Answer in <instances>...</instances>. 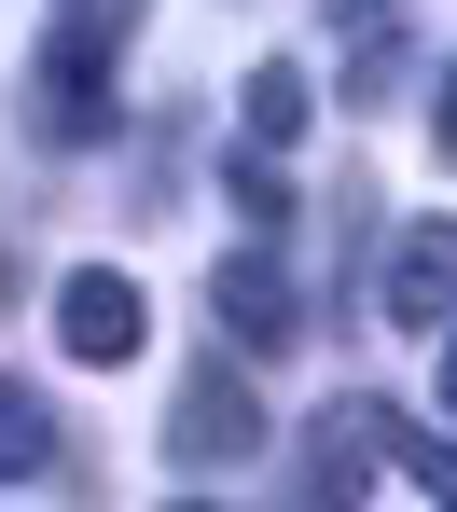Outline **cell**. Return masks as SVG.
<instances>
[{
    "instance_id": "6da1fadb",
    "label": "cell",
    "mask_w": 457,
    "mask_h": 512,
    "mask_svg": "<svg viewBox=\"0 0 457 512\" xmlns=\"http://www.w3.org/2000/svg\"><path fill=\"white\" fill-rule=\"evenodd\" d=\"M236 457H264V402L236 388V360H194L167 402V471H236Z\"/></svg>"
},
{
    "instance_id": "7a4b0ae2",
    "label": "cell",
    "mask_w": 457,
    "mask_h": 512,
    "mask_svg": "<svg viewBox=\"0 0 457 512\" xmlns=\"http://www.w3.org/2000/svg\"><path fill=\"white\" fill-rule=\"evenodd\" d=\"M139 333H153V291L125 277V263H84V277H56V346L70 360H139Z\"/></svg>"
},
{
    "instance_id": "3957f363",
    "label": "cell",
    "mask_w": 457,
    "mask_h": 512,
    "mask_svg": "<svg viewBox=\"0 0 457 512\" xmlns=\"http://www.w3.org/2000/svg\"><path fill=\"white\" fill-rule=\"evenodd\" d=\"M111 42H125V28H97V14L56 28V56H42V125H56V139H97V125H111Z\"/></svg>"
},
{
    "instance_id": "277c9868",
    "label": "cell",
    "mask_w": 457,
    "mask_h": 512,
    "mask_svg": "<svg viewBox=\"0 0 457 512\" xmlns=\"http://www.w3.org/2000/svg\"><path fill=\"white\" fill-rule=\"evenodd\" d=\"M208 305H222V346H250V360H277V346L305 333V305H291L277 250H236L222 277H208Z\"/></svg>"
},
{
    "instance_id": "5b68a950",
    "label": "cell",
    "mask_w": 457,
    "mask_h": 512,
    "mask_svg": "<svg viewBox=\"0 0 457 512\" xmlns=\"http://www.w3.org/2000/svg\"><path fill=\"white\" fill-rule=\"evenodd\" d=\"M388 319H416V333L457 319V222H402L388 236Z\"/></svg>"
},
{
    "instance_id": "8992f818",
    "label": "cell",
    "mask_w": 457,
    "mask_h": 512,
    "mask_svg": "<svg viewBox=\"0 0 457 512\" xmlns=\"http://www.w3.org/2000/svg\"><path fill=\"white\" fill-rule=\"evenodd\" d=\"M236 125H250L264 153H291V139H305V70H250V97H236Z\"/></svg>"
},
{
    "instance_id": "52a82bcc",
    "label": "cell",
    "mask_w": 457,
    "mask_h": 512,
    "mask_svg": "<svg viewBox=\"0 0 457 512\" xmlns=\"http://www.w3.org/2000/svg\"><path fill=\"white\" fill-rule=\"evenodd\" d=\"M222 194H236V222H250V236H277V222H291V167H277L264 139H250V153L222 167Z\"/></svg>"
},
{
    "instance_id": "ba28073f",
    "label": "cell",
    "mask_w": 457,
    "mask_h": 512,
    "mask_svg": "<svg viewBox=\"0 0 457 512\" xmlns=\"http://www.w3.org/2000/svg\"><path fill=\"white\" fill-rule=\"evenodd\" d=\"M42 457H56V416H42V402H28V388L0 374V485H28Z\"/></svg>"
},
{
    "instance_id": "9c48e42d",
    "label": "cell",
    "mask_w": 457,
    "mask_h": 512,
    "mask_svg": "<svg viewBox=\"0 0 457 512\" xmlns=\"http://www.w3.org/2000/svg\"><path fill=\"white\" fill-rule=\"evenodd\" d=\"M374 429H388V416H374ZM388 457H402V485L457 499V443H444V429H388Z\"/></svg>"
},
{
    "instance_id": "30bf717a",
    "label": "cell",
    "mask_w": 457,
    "mask_h": 512,
    "mask_svg": "<svg viewBox=\"0 0 457 512\" xmlns=\"http://www.w3.org/2000/svg\"><path fill=\"white\" fill-rule=\"evenodd\" d=\"M430 139H444V153H457V70H444V97H430Z\"/></svg>"
},
{
    "instance_id": "8fae6325",
    "label": "cell",
    "mask_w": 457,
    "mask_h": 512,
    "mask_svg": "<svg viewBox=\"0 0 457 512\" xmlns=\"http://www.w3.org/2000/svg\"><path fill=\"white\" fill-rule=\"evenodd\" d=\"M70 14H97V28H139V0H70Z\"/></svg>"
},
{
    "instance_id": "7c38bea8",
    "label": "cell",
    "mask_w": 457,
    "mask_h": 512,
    "mask_svg": "<svg viewBox=\"0 0 457 512\" xmlns=\"http://www.w3.org/2000/svg\"><path fill=\"white\" fill-rule=\"evenodd\" d=\"M444 416H457V319H444Z\"/></svg>"
},
{
    "instance_id": "4fadbf2b",
    "label": "cell",
    "mask_w": 457,
    "mask_h": 512,
    "mask_svg": "<svg viewBox=\"0 0 457 512\" xmlns=\"http://www.w3.org/2000/svg\"><path fill=\"white\" fill-rule=\"evenodd\" d=\"M333 14H361V0H333Z\"/></svg>"
}]
</instances>
